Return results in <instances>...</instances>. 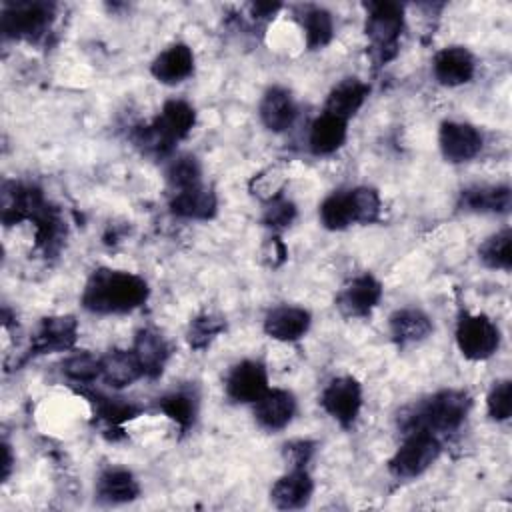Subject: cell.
Instances as JSON below:
<instances>
[{
	"mask_svg": "<svg viewBox=\"0 0 512 512\" xmlns=\"http://www.w3.org/2000/svg\"><path fill=\"white\" fill-rule=\"evenodd\" d=\"M148 284L142 276L124 270H94L82 292V304L96 314H124L142 306Z\"/></svg>",
	"mask_w": 512,
	"mask_h": 512,
	"instance_id": "obj_1",
	"label": "cell"
},
{
	"mask_svg": "<svg viewBox=\"0 0 512 512\" xmlns=\"http://www.w3.org/2000/svg\"><path fill=\"white\" fill-rule=\"evenodd\" d=\"M470 410V396L464 390H442L422 402L410 406L402 416L400 424L408 432H452L456 430Z\"/></svg>",
	"mask_w": 512,
	"mask_h": 512,
	"instance_id": "obj_2",
	"label": "cell"
},
{
	"mask_svg": "<svg viewBox=\"0 0 512 512\" xmlns=\"http://www.w3.org/2000/svg\"><path fill=\"white\" fill-rule=\"evenodd\" d=\"M364 6L366 36L380 62H386L396 54V46L404 30V8L396 2H368Z\"/></svg>",
	"mask_w": 512,
	"mask_h": 512,
	"instance_id": "obj_3",
	"label": "cell"
},
{
	"mask_svg": "<svg viewBox=\"0 0 512 512\" xmlns=\"http://www.w3.org/2000/svg\"><path fill=\"white\" fill-rule=\"evenodd\" d=\"M440 456V442L430 432H408L406 440L392 454L388 470L396 478H416L424 474Z\"/></svg>",
	"mask_w": 512,
	"mask_h": 512,
	"instance_id": "obj_4",
	"label": "cell"
},
{
	"mask_svg": "<svg viewBox=\"0 0 512 512\" xmlns=\"http://www.w3.org/2000/svg\"><path fill=\"white\" fill-rule=\"evenodd\" d=\"M456 344L464 358L486 360L500 346V330L484 314H464L456 326Z\"/></svg>",
	"mask_w": 512,
	"mask_h": 512,
	"instance_id": "obj_5",
	"label": "cell"
},
{
	"mask_svg": "<svg viewBox=\"0 0 512 512\" xmlns=\"http://www.w3.org/2000/svg\"><path fill=\"white\" fill-rule=\"evenodd\" d=\"M320 404L342 428H350L362 408V388L356 378L338 376L322 390Z\"/></svg>",
	"mask_w": 512,
	"mask_h": 512,
	"instance_id": "obj_6",
	"label": "cell"
},
{
	"mask_svg": "<svg viewBox=\"0 0 512 512\" xmlns=\"http://www.w3.org/2000/svg\"><path fill=\"white\" fill-rule=\"evenodd\" d=\"M52 20V6L46 2H16L2 10V30L10 38H36Z\"/></svg>",
	"mask_w": 512,
	"mask_h": 512,
	"instance_id": "obj_7",
	"label": "cell"
},
{
	"mask_svg": "<svg viewBox=\"0 0 512 512\" xmlns=\"http://www.w3.org/2000/svg\"><path fill=\"white\" fill-rule=\"evenodd\" d=\"M382 298V284L372 274L354 276L336 296L338 310L348 318L368 316Z\"/></svg>",
	"mask_w": 512,
	"mask_h": 512,
	"instance_id": "obj_8",
	"label": "cell"
},
{
	"mask_svg": "<svg viewBox=\"0 0 512 512\" xmlns=\"http://www.w3.org/2000/svg\"><path fill=\"white\" fill-rule=\"evenodd\" d=\"M438 144L448 162L460 164L472 160L482 150V134L472 124L446 120L440 126Z\"/></svg>",
	"mask_w": 512,
	"mask_h": 512,
	"instance_id": "obj_9",
	"label": "cell"
},
{
	"mask_svg": "<svg viewBox=\"0 0 512 512\" xmlns=\"http://www.w3.org/2000/svg\"><path fill=\"white\" fill-rule=\"evenodd\" d=\"M268 390V372L258 360H242L226 376V394L234 402H256Z\"/></svg>",
	"mask_w": 512,
	"mask_h": 512,
	"instance_id": "obj_10",
	"label": "cell"
},
{
	"mask_svg": "<svg viewBox=\"0 0 512 512\" xmlns=\"http://www.w3.org/2000/svg\"><path fill=\"white\" fill-rule=\"evenodd\" d=\"M296 414V398L292 392L282 388H268L254 402V418L256 422L270 432L286 428Z\"/></svg>",
	"mask_w": 512,
	"mask_h": 512,
	"instance_id": "obj_11",
	"label": "cell"
},
{
	"mask_svg": "<svg viewBox=\"0 0 512 512\" xmlns=\"http://www.w3.org/2000/svg\"><path fill=\"white\" fill-rule=\"evenodd\" d=\"M194 124H196V112L188 102L168 100L150 126L164 140V144L172 148L178 140L186 138L192 132Z\"/></svg>",
	"mask_w": 512,
	"mask_h": 512,
	"instance_id": "obj_12",
	"label": "cell"
},
{
	"mask_svg": "<svg viewBox=\"0 0 512 512\" xmlns=\"http://www.w3.org/2000/svg\"><path fill=\"white\" fill-rule=\"evenodd\" d=\"M476 70L474 56L462 46H446L432 60L434 78L442 86H462L472 80Z\"/></svg>",
	"mask_w": 512,
	"mask_h": 512,
	"instance_id": "obj_13",
	"label": "cell"
},
{
	"mask_svg": "<svg viewBox=\"0 0 512 512\" xmlns=\"http://www.w3.org/2000/svg\"><path fill=\"white\" fill-rule=\"evenodd\" d=\"M310 312L298 306H276L264 316V332L280 342H296L310 328Z\"/></svg>",
	"mask_w": 512,
	"mask_h": 512,
	"instance_id": "obj_14",
	"label": "cell"
},
{
	"mask_svg": "<svg viewBox=\"0 0 512 512\" xmlns=\"http://www.w3.org/2000/svg\"><path fill=\"white\" fill-rule=\"evenodd\" d=\"M76 320L72 316H52L44 318L36 332L32 334L30 346L38 354H50V352H62L72 348L76 342Z\"/></svg>",
	"mask_w": 512,
	"mask_h": 512,
	"instance_id": "obj_15",
	"label": "cell"
},
{
	"mask_svg": "<svg viewBox=\"0 0 512 512\" xmlns=\"http://www.w3.org/2000/svg\"><path fill=\"white\" fill-rule=\"evenodd\" d=\"M312 490L314 482L310 474L304 468H290V472L274 482L270 490V500L280 510H298L308 504V500L312 498Z\"/></svg>",
	"mask_w": 512,
	"mask_h": 512,
	"instance_id": "obj_16",
	"label": "cell"
},
{
	"mask_svg": "<svg viewBox=\"0 0 512 512\" xmlns=\"http://www.w3.org/2000/svg\"><path fill=\"white\" fill-rule=\"evenodd\" d=\"M512 204V192L506 184H476L460 194V206L466 212L480 214H506Z\"/></svg>",
	"mask_w": 512,
	"mask_h": 512,
	"instance_id": "obj_17",
	"label": "cell"
},
{
	"mask_svg": "<svg viewBox=\"0 0 512 512\" xmlns=\"http://www.w3.org/2000/svg\"><path fill=\"white\" fill-rule=\"evenodd\" d=\"M194 70V54L186 44H172L150 64L152 76L162 84H178Z\"/></svg>",
	"mask_w": 512,
	"mask_h": 512,
	"instance_id": "obj_18",
	"label": "cell"
},
{
	"mask_svg": "<svg viewBox=\"0 0 512 512\" xmlns=\"http://www.w3.org/2000/svg\"><path fill=\"white\" fill-rule=\"evenodd\" d=\"M296 104L286 88L272 86L260 102V120L272 132H284L294 124Z\"/></svg>",
	"mask_w": 512,
	"mask_h": 512,
	"instance_id": "obj_19",
	"label": "cell"
},
{
	"mask_svg": "<svg viewBox=\"0 0 512 512\" xmlns=\"http://www.w3.org/2000/svg\"><path fill=\"white\" fill-rule=\"evenodd\" d=\"M216 196L210 188L196 184L184 190H176L170 208L180 218H192V220H208L216 214Z\"/></svg>",
	"mask_w": 512,
	"mask_h": 512,
	"instance_id": "obj_20",
	"label": "cell"
},
{
	"mask_svg": "<svg viewBox=\"0 0 512 512\" xmlns=\"http://www.w3.org/2000/svg\"><path fill=\"white\" fill-rule=\"evenodd\" d=\"M390 336L392 340L404 348V346H412L418 344L422 340H426L432 332V320L416 308H402L396 310L390 316Z\"/></svg>",
	"mask_w": 512,
	"mask_h": 512,
	"instance_id": "obj_21",
	"label": "cell"
},
{
	"mask_svg": "<svg viewBox=\"0 0 512 512\" xmlns=\"http://www.w3.org/2000/svg\"><path fill=\"white\" fill-rule=\"evenodd\" d=\"M140 484L132 472L124 468H110L96 480V498L102 504H126L136 500Z\"/></svg>",
	"mask_w": 512,
	"mask_h": 512,
	"instance_id": "obj_22",
	"label": "cell"
},
{
	"mask_svg": "<svg viewBox=\"0 0 512 512\" xmlns=\"http://www.w3.org/2000/svg\"><path fill=\"white\" fill-rule=\"evenodd\" d=\"M368 94H370V86L366 82L358 78H344L330 90L324 112L334 114L342 120H348L362 108Z\"/></svg>",
	"mask_w": 512,
	"mask_h": 512,
	"instance_id": "obj_23",
	"label": "cell"
},
{
	"mask_svg": "<svg viewBox=\"0 0 512 512\" xmlns=\"http://www.w3.org/2000/svg\"><path fill=\"white\" fill-rule=\"evenodd\" d=\"M346 126H348V120H342L334 114L324 112L310 126V134H308L310 150L316 156L334 154L346 140V134H348Z\"/></svg>",
	"mask_w": 512,
	"mask_h": 512,
	"instance_id": "obj_24",
	"label": "cell"
},
{
	"mask_svg": "<svg viewBox=\"0 0 512 512\" xmlns=\"http://www.w3.org/2000/svg\"><path fill=\"white\" fill-rule=\"evenodd\" d=\"M132 352H134L136 360L140 362L144 376H150V378L162 374L164 364L170 356L168 344L162 338V334L156 330H150V328H144L136 334Z\"/></svg>",
	"mask_w": 512,
	"mask_h": 512,
	"instance_id": "obj_25",
	"label": "cell"
},
{
	"mask_svg": "<svg viewBox=\"0 0 512 512\" xmlns=\"http://www.w3.org/2000/svg\"><path fill=\"white\" fill-rule=\"evenodd\" d=\"M104 382L114 388H124L144 376L140 362L132 350H114L102 356V374Z\"/></svg>",
	"mask_w": 512,
	"mask_h": 512,
	"instance_id": "obj_26",
	"label": "cell"
},
{
	"mask_svg": "<svg viewBox=\"0 0 512 512\" xmlns=\"http://www.w3.org/2000/svg\"><path fill=\"white\" fill-rule=\"evenodd\" d=\"M302 30L306 38V46L310 50L324 48L334 36V20L328 10L320 6H310L302 14Z\"/></svg>",
	"mask_w": 512,
	"mask_h": 512,
	"instance_id": "obj_27",
	"label": "cell"
},
{
	"mask_svg": "<svg viewBox=\"0 0 512 512\" xmlns=\"http://www.w3.org/2000/svg\"><path fill=\"white\" fill-rule=\"evenodd\" d=\"M320 220L328 230H344L354 222V210L348 190L332 192L320 204Z\"/></svg>",
	"mask_w": 512,
	"mask_h": 512,
	"instance_id": "obj_28",
	"label": "cell"
},
{
	"mask_svg": "<svg viewBox=\"0 0 512 512\" xmlns=\"http://www.w3.org/2000/svg\"><path fill=\"white\" fill-rule=\"evenodd\" d=\"M480 260L494 270L508 272L512 266V232L504 228L492 236H488L478 248Z\"/></svg>",
	"mask_w": 512,
	"mask_h": 512,
	"instance_id": "obj_29",
	"label": "cell"
},
{
	"mask_svg": "<svg viewBox=\"0 0 512 512\" xmlns=\"http://www.w3.org/2000/svg\"><path fill=\"white\" fill-rule=\"evenodd\" d=\"M158 406L180 430H188L194 424L196 400H194L192 394H188L184 390L170 392V394L160 398Z\"/></svg>",
	"mask_w": 512,
	"mask_h": 512,
	"instance_id": "obj_30",
	"label": "cell"
},
{
	"mask_svg": "<svg viewBox=\"0 0 512 512\" xmlns=\"http://www.w3.org/2000/svg\"><path fill=\"white\" fill-rule=\"evenodd\" d=\"M166 180L172 186V190H184L200 182V164L194 156H176L174 160H170L168 168H166Z\"/></svg>",
	"mask_w": 512,
	"mask_h": 512,
	"instance_id": "obj_31",
	"label": "cell"
},
{
	"mask_svg": "<svg viewBox=\"0 0 512 512\" xmlns=\"http://www.w3.org/2000/svg\"><path fill=\"white\" fill-rule=\"evenodd\" d=\"M350 200H352V210H354V222L356 224H370L376 222L382 210L380 196L374 188L368 186H358L348 190Z\"/></svg>",
	"mask_w": 512,
	"mask_h": 512,
	"instance_id": "obj_32",
	"label": "cell"
},
{
	"mask_svg": "<svg viewBox=\"0 0 512 512\" xmlns=\"http://www.w3.org/2000/svg\"><path fill=\"white\" fill-rule=\"evenodd\" d=\"M62 372L74 382H92L102 374V358L82 352L64 360Z\"/></svg>",
	"mask_w": 512,
	"mask_h": 512,
	"instance_id": "obj_33",
	"label": "cell"
},
{
	"mask_svg": "<svg viewBox=\"0 0 512 512\" xmlns=\"http://www.w3.org/2000/svg\"><path fill=\"white\" fill-rule=\"evenodd\" d=\"M224 330V320L214 314H202L190 322L188 344L192 348H206Z\"/></svg>",
	"mask_w": 512,
	"mask_h": 512,
	"instance_id": "obj_34",
	"label": "cell"
},
{
	"mask_svg": "<svg viewBox=\"0 0 512 512\" xmlns=\"http://www.w3.org/2000/svg\"><path fill=\"white\" fill-rule=\"evenodd\" d=\"M488 414L496 422H504L510 418L512 412V384L510 380H500L496 382L486 398Z\"/></svg>",
	"mask_w": 512,
	"mask_h": 512,
	"instance_id": "obj_35",
	"label": "cell"
},
{
	"mask_svg": "<svg viewBox=\"0 0 512 512\" xmlns=\"http://www.w3.org/2000/svg\"><path fill=\"white\" fill-rule=\"evenodd\" d=\"M94 404H96V416H100L108 426H118L138 414V408L134 404L104 398V396H98Z\"/></svg>",
	"mask_w": 512,
	"mask_h": 512,
	"instance_id": "obj_36",
	"label": "cell"
},
{
	"mask_svg": "<svg viewBox=\"0 0 512 512\" xmlns=\"http://www.w3.org/2000/svg\"><path fill=\"white\" fill-rule=\"evenodd\" d=\"M296 216V208L290 200L274 196L268 200V206L264 210V222L272 228H284L288 226Z\"/></svg>",
	"mask_w": 512,
	"mask_h": 512,
	"instance_id": "obj_37",
	"label": "cell"
},
{
	"mask_svg": "<svg viewBox=\"0 0 512 512\" xmlns=\"http://www.w3.org/2000/svg\"><path fill=\"white\" fill-rule=\"evenodd\" d=\"M314 454V442L310 440H294L284 446V458L290 468H304Z\"/></svg>",
	"mask_w": 512,
	"mask_h": 512,
	"instance_id": "obj_38",
	"label": "cell"
},
{
	"mask_svg": "<svg viewBox=\"0 0 512 512\" xmlns=\"http://www.w3.org/2000/svg\"><path fill=\"white\" fill-rule=\"evenodd\" d=\"M278 10H280V4H262V2L252 4V12H254V16H258V18L274 16Z\"/></svg>",
	"mask_w": 512,
	"mask_h": 512,
	"instance_id": "obj_39",
	"label": "cell"
},
{
	"mask_svg": "<svg viewBox=\"0 0 512 512\" xmlns=\"http://www.w3.org/2000/svg\"><path fill=\"white\" fill-rule=\"evenodd\" d=\"M10 462H12V458H10V450H8V446L4 444V460H2V478H6V476H8V472H10Z\"/></svg>",
	"mask_w": 512,
	"mask_h": 512,
	"instance_id": "obj_40",
	"label": "cell"
}]
</instances>
